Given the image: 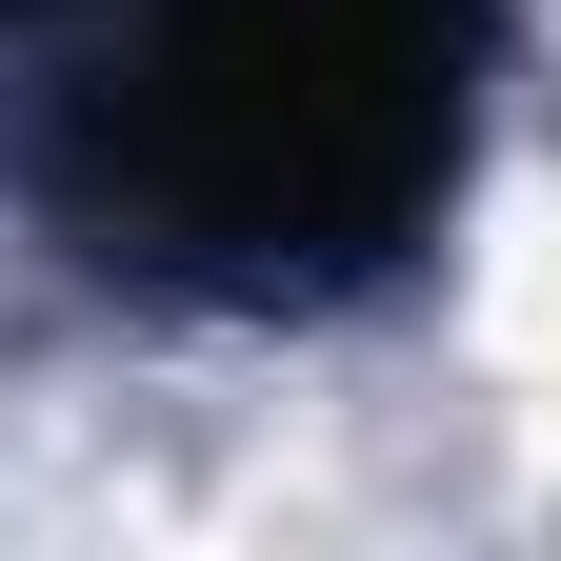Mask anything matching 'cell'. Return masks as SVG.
Masks as SVG:
<instances>
[{"label": "cell", "instance_id": "6da1fadb", "mask_svg": "<svg viewBox=\"0 0 561 561\" xmlns=\"http://www.w3.org/2000/svg\"><path fill=\"white\" fill-rule=\"evenodd\" d=\"M461 161V0H140L101 60V221L241 301L381 261Z\"/></svg>", "mask_w": 561, "mask_h": 561}]
</instances>
